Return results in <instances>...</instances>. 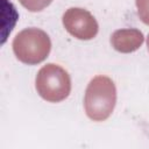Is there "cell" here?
Instances as JSON below:
<instances>
[{
	"label": "cell",
	"instance_id": "1",
	"mask_svg": "<svg viewBox=\"0 0 149 149\" xmlns=\"http://www.w3.org/2000/svg\"><path fill=\"white\" fill-rule=\"evenodd\" d=\"M36 88L48 100L58 101L68 97L70 91V78L68 73L55 64H48L36 77Z\"/></svg>",
	"mask_w": 149,
	"mask_h": 149
},
{
	"label": "cell",
	"instance_id": "2",
	"mask_svg": "<svg viewBox=\"0 0 149 149\" xmlns=\"http://www.w3.org/2000/svg\"><path fill=\"white\" fill-rule=\"evenodd\" d=\"M20 2L29 10L36 12V10H41L45 6H48L51 2V0H20Z\"/></svg>",
	"mask_w": 149,
	"mask_h": 149
}]
</instances>
